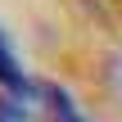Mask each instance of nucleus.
<instances>
[{
    "mask_svg": "<svg viewBox=\"0 0 122 122\" xmlns=\"http://www.w3.org/2000/svg\"><path fill=\"white\" fill-rule=\"evenodd\" d=\"M0 86H5V95H32V91H41V81H32L23 68H18V59L9 54V45H5V36H0Z\"/></svg>",
    "mask_w": 122,
    "mask_h": 122,
    "instance_id": "obj_1",
    "label": "nucleus"
},
{
    "mask_svg": "<svg viewBox=\"0 0 122 122\" xmlns=\"http://www.w3.org/2000/svg\"><path fill=\"white\" fill-rule=\"evenodd\" d=\"M41 95L50 100V113H54V122H86L81 113H77V104L68 100V91H59L54 81H41Z\"/></svg>",
    "mask_w": 122,
    "mask_h": 122,
    "instance_id": "obj_2",
    "label": "nucleus"
},
{
    "mask_svg": "<svg viewBox=\"0 0 122 122\" xmlns=\"http://www.w3.org/2000/svg\"><path fill=\"white\" fill-rule=\"evenodd\" d=\"M0 122H32L18 95H0Z\"/></svg>",
    "mask_w": 122,
    "mask_h": 122,
    "instance_id": "obj_3",
    "label": "nucleus"
}]
</instances>
